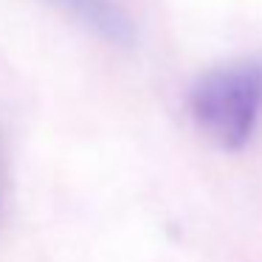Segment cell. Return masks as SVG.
Segmentation results:
<instances>
[{
	"label": "cell",
	"mask_w": 262,
	"mask_h": 262,
	"mask_svg": "<svg viewBox=\"0 0 262 262\" xmlns=\"http://www.w3.org/2000/svg\"><path fill=\"white\" fill-rule=\"evenodd\" d=\"M65 12H71L76 20L93 29L96 34H102L104 40L127 46L133 40V26L127 20V14L116 6L113 0H54Z\"/></svg>",
	"instance_id": "obj_2"
},
{
	"label": "cell",
	"mask_w": 262,
	"mask_h": 262,
	"mask_svg": "<svg viewBox=\"0 0 262 262\" xmlns=\"http://www.w3.org/2000/svg\"><path fill=\"white\" fill-rule=\"evenodd\" d=\"M262 113V57L203 74L189 91V116L209 141L239 152Z\"/></svg>",
	"instance_id": "obj_1"
}]
</instances>
